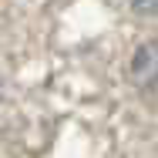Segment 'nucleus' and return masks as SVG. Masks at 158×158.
I'll return each instance as SVG.
<instances>
[{"instance_id":"obj_1","label":"nucleus","mask_w":158,"mask_h":158,"mask_svg":"<svg viewBox=\"0 0 158 158\" xmlns=\"http://www.w3.org/2000/svg\"><path fill=\"white\" fill-rule=\"evenodd\" d=\"M131 77L138 88L158 94V40H148L145 47H138V54L131 61Z\"/></svg>"},{"instance_id":"obj_2","label":"nucleus","mask_w":158,"mask_h":158,"mask_svg":"<svg viewBox=\"0 0 158 158\" xmlns=\"http://www.w3.org/2000/svg\"><path fill=\"white\" fill-rule=\"evenodd\" d=\"M138 14H158V0H128Z\"/></svg>"}]
</instances>
